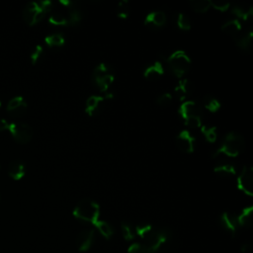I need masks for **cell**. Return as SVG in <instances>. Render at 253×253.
Returning <instances> with one entry per match:
<instances>
[{"instance_id": "6da1fadb", "label": "cell", "mask_w": 253, "mask_h": 253, "mask_svg": "<svg viewBox=\"0 0 253 253\" xmlns=\"http://www.w3.org/2000/svg\"><path fill=\"white\" fill-rule=\"evenodd\" d=\"M245 148V140L242 134L236 131L228 132L223 138L222 144L212 154L213 157L218 155H226L229 157H236L243 152Z\"/></svg>"}, {"instance_id": "7a4b0ae2", "label": "cell", "mask_w": 253, "mask_h": 253, "mask_svg": "<svg viewBox=\"0 0 253 253\" xmlns=\"http://www.w3.org/2000/svg\"><path fill=\"white\" fill-rule=\"evenodd\" d=\"M73 215L78 220L95 224L99 219L100 207L95 201L89 198H83L75 206Z\"/></svg>"}, {"instance_id": "3957f363", "label": "cell", "mask_w": 253, "mask_h": 253, "mask_svg": "<svg viewBox=\"0 0 253 253\" xmlns=\"http://www.w3.org/2000/svg\"><path fill=\"white\" fill-rule=\"evenodd\" d=\"M52 2L49 0L40 2H29L23 10V18L29 26H34L41 22L44 16L51 11Z\"/></svg>"}, {"instance_id": "277c9868", "label": "cell", "mask_w": 253, "mask_h": 253, "mask_svg": "<svg viewBox=\"0 0 253 253\" xmlns=\"http://www.w3.org/2000/svg\"><path fill=\"white\" fill-rule=\"evenodd\" d=\"M115 76L111 70V67L107 63H99L93 70L92 82L100 92H108L110 86L114 82Z\"/></svg>"}, {"instance_id": "5b68a950", "label": "cell", "mask_w": 253, "mask_h": 253, "mask_svg": "<svg viewBox=\"0 0 253 253\" xmlns=\"http://www.w3.org/2000/svg\"><path fill=\"white\" fill-rule=\"evenodd\" d=\"M170 71L178 78L183 77L190 69L191 59L184 50H176L167 58Z\"/></svg>"}, {"instance_id": "8992f818", "label": "cell", "mask_w": 253, "mask_h": 253, "mask_svg": "<svg viewBox=\"0 0 253 253\" xmlns=\"http://www.w3.org/2000/svg\"><path fill=\"white\" fill-rule=\"evenodd\" d=\"M170 233L164 228H155L151 226L148 232L141 238L144 241V245L149 249L151 253H155L162 248L169 240Z\"/></svg>"}, {"instance_id": "52a82bcc", "label": "cell", "mask_w": 253, "mask_h": 253, "mask_svg": "<svg viewBox=\"0 0 253 253\" xmlns=\"http://www.w3.org/2000/svg\"><path fill=\"white\" fill-rule=\"evenodd\" d=\"M8 129L10 130L14 139L19 143H27L33 136V130L31 126L23 122H15L9 124Z\"/></svg>"}, {"instance_id": "ba28073f", "label": "cell", "mask_w": 253, "mask_h": 253, "mask_svg": "<svg viewBox=\"0 0 253 253\" xmlns=\"http://www.w3.org/2000/svg\"><path fill=\"white\" fill-rule=\"evenodd\" d=\"M237 188L245 195H253V169L251 166H244L237 178Z\"/></svg>"}, {"instance_id": "9c48e42d", "label": "cell", "mask_w": 253, "mask_h": 253, "mask_svg": "<svg viewBox=\"0 0 253 253\" xmlns=\"http://www.w3.org/2000/svg\"><path fill=\"white\" fill-rule=\"evenodd\" d=\"M196 138L187 129L181 130L175 137V143L179 150L185 153H192L195 149Z\"/></svg>"}, {"instance_id": "30bf717a", "label": "cell", "mask_w": 253, "mask_h": 253, "mask_svg": "<svg viewBox=\"0 0 253 253\" xmlns=\"http://www.w3.org/2000/svg\"><path fill=\"white\" fill-rule=\"evenodd\" d=\"M202 108L201 106L196 103L195 101H186L183 102L179 109H178V113L181 116V118L188 119L191 117H201L202 118Z\"/></svg>"}, {"instance_id": "8fae6325", "label": "cell", "mask_w": 253, "mask_h": 253, "mask_svg": "<svg viewBox=\"0 0 253 253\" xmlns=\"http://www.w3.org/2000/svg\"><path fill=\"white\" fill-rule=\"evenodd\" d=\"M219 219L222 227L232 236H235L240 227L237 221V215L230 211H223Z\"/></svg>"}, {"instance_id": "7c38bea8", "label": "cell", "mask_w": 253, "mask_h": 253, "mask_svg": "<svg viewBox=\"0 0 253 253\" xmlns=\"http://www.w3.org/2000/svg\"><path fill=\"white\" fill-rule=\"evenodd\" d=\"M95 239V231L93 229L82 230L76 238V246L79 251H87L93 245Z\"/></svg>"}, {"instance_id": "4fadbf2b", "label": "cell", "mask_w": 253, "mask_h": 253, "mask_svg": "<svg viewBox=\"0 0 253 253\" xmlns=\"http://www.w3.org/2000/svg\"><path fill=\"white\" fill-rule=\"evenodd\" d=\"M8 113L13 117H21L26 113L27 103L21 96H16L12 98L6 107Z\"/></svg>"}, {"instance_id": "5bb4252c", "label": "cell", "mask_w": 253, "mask_h": 253, "mask_svg": "<svg viewBox=\"0 0 253 253\" xmlns=\"http://www.w3.org/2000/svg\"><path fill=\"white\" fill-rule=\"evenodd\" d=\"M104 97L103 96H98V95H91L87 100H86V107H85V112L90 116L93 117L97 115L101 109L102 105L104 102Z\"/></svg>"}, {"instance_id": "9a60e30c", "label": "cell", "mask_w": 253, "mask_h": 253, "mask_svg": "<svg viewBox=\"0 0 253 253\" xmlns=\"http://www.w3.org/2000/svg\"><path fill=\"white\" fill-rule=\"evenodd\" d=\"M166 20H167L166 14L163 11L157 10V11H152L146 15L144 19V24L151 27L160 28L165 25Z\"/></svg>"}, {"instance_id": "2e32d148", "label": "cell", "mask_w": 253, "mask_h": 253, "mask_svg": "<svg viewBox=\"0 0 253 253\" xmlns=\"http://www.w3.org/2000/svg\"><path fill=\"white\" fill-rule=\"evenodd\" d=\"M8 174L14 180H20L25 175V165L20 160H13L8 166Z\"/></svg>"}, {"instance_id": "e0dca14e", "label": "cell", "mask_w": 253, "mask_h": 253, "mask_svg": "<svg viewBox=\"0 0 253 253\" xmlns=\"http://www.w3.org/2000/svg\"><path fill=\"white\" fill-rule=\"evenodd\" d=\"M252 37H253V32L252 30H248L243 34H239L235 39H236V44L238 47L244 51H248L251 48L252 45Z\"/></svg>"}, {"instance_id": "ac0fdd59", "label": "cell", "mask_w": 253, "mask_h": 253, "mask_svg": "<svg viewBox=\"0 0 253 253\" xmlns=\"http://www.w3.org/2000/svg\"><path fill=\"white\" fill-rule=\"evenodd\" d=\"M164 73V67L161 62L156 61L149 65L143 72V76L149 80H155Z\"/></svg>"}, {"instance_id": "d6986e66", "label": "cell", "mask_w": 253, "mask_h": 253, "mask_svg": "<svg viewBox=\"0 0 253 253\" xmlns=\"http://www.w3.org/2000/svg\"><path fill=\"white\" fill-rule=\"evenodd\" d=\"M191 91V82L184 78V79H181L178 83V85L175 87L174 89V93H175V96L178 98V100L180 101H184L185 98L188 96V94L190 93Z\"/></svg>"}, {"instance_id": "ffe728a7", "label": "cell", "mask_w": 253, "mask_h": 253, "mask_svg": "<svg viewBox=\"0 0 253 253\" xmlns=\"http://www.w3.org/2000/svg\"><path fill=\"white\" fill-rule=\"evenodd\" d=\"M241 24L239 22V20L237 19H232V20H229L227 22H225L222 26H221V30L231 36H233L234 38H236L240 32H241Z\"/></svg>"}, {"instance_id": "44dd1931", "label": "cell", "mask_w": 253, "mask_h": 253, "mask_svg": "<svg viewBox=\"0 0 253 253\" xmlns=\"http://www.w3.org/2000/svg\"><path fill=\"white\" fill-rule=\"evenodd\" d=\"M232 13L237 16V18L242 19L243 21H248L253 16V8L252 6H244V5H235L231 9Z\"/></svg>"}, {"instance_id": "7402d4cb", "label": "cell", "mask_w": 253, "mask_h": 253, "mask_svg": "<svg viewBox=\"0 0 253 253\" xmlns=\"http://www.w3.org/2000/svg\"><path fill=\"white\" fill-rule=\"evenodd\" d=\"M252 213H253V207L248 206L244 208L241 212L237 215V221L239 226H251L252 224Z\"/></svg>"}, {"instance_id": "603a6c76", "label": "cell", "mask_w": 253, "mask_h": 253, "mask_svg": "<svg viewBox=\"0 0 253 253\" xmlns=\"http://www.w3.org/2000/svg\"><path fill=\"white\" fill-rule=\"evenodd\" d=\"M202 105L204 106L205 109H207L211 113L217 112L221 107V103L219 102V100L211 95L204 96L202 100Z\"/></svg>"}, {"instance_id": "cb8c5ba5", "label": "cell", "mask_w": 253, "mask_h": 253, "mask_svg": "<svg viewBox=\"0 0 253 253\" xmlns=\"http://www.w3.org/2000/svg\"><path fill=\"white\" fill-rule=\"evenodd\" d=\"M44 42L49 47H61L65 42V38L61 33H54L46 36Z\"/></svg>"}, {"instance_id": "d4e9b609", "label": "cell", "mask_w": 253, "mask_h": 253, "mask_svg": "<svg viewBox=\"0 0 253 253\" xmlns=\"http://www.w3.org/2000/svg\"><path fill=\"white\" fill-rule=\"evenodd\" d=\"M94 225L97 228V230L100 232V234L103 237H105L106 239H109L113 236L114 229H113V227L111 226V224L109 222H107L105 220L98 219Z\"/></svg>"}, {"instance_id": "484cf974", "label": "cell", "mask_w": 253, "mask_h": 253, "mask_svg": "<svg viewBox=\"0 0 253 253\" xmlns=\"http://www.w3.org/2000/svg\"><path fill=\"white\" fill-rule=\"evenodd\" d=\"M213 171L221 176H233L236 174L235 166L230 163L219 164L213 168Z\"/></svg>"}, {"instance_id": "4316f807", "label": "cell", "mask_w": 253, "mask_h": 253, "mask_svg": "<svg viewBox=\"0 0 253 253\" xmlns=\"http://www.w3.org/2000/svg\"><path fill=\"white\" fill-rule=\"evenodd\" d=\"M201 131L204 134L205 138L210 142L212 143L216 140L217 138V128L214 126H206L202 125L201 126Z\"/></svg>"}, {"instance_id": "83f0119b", "label": "cell", "mask_w": 253, "mask_h": 253, "mask_svg": "<svg viewBox=\"0 0 253 253\" xmlns=\"http://www.w3.org/2000/svg\"><path fill=\"white\" fill-rule=\"evenodd\" d=\"M192 9L198 13H205L211 8V0H191Z\"/></svg>"}, {"instance_id": "f1b7e54d", "label": "cell", "mask_w": 253, "mask_h": 253, "mask_svg": "<svg viewBox=\"0 0 253 253\" xmlns=\"http://www.w3.org/2000/svg\"><path fill=\"white\" fill-rule=\"evenodd\" d=\"M68 23L69 25H72V26H75L77 24H79L82 20V12L81 10L76 6L68 9Z\"/></svg>"}, {"instance_id": "f546056e", "label": "cell", "mask_w": 253, "mask_h": 253, "mask_svg": "<svg viewBox=\"0 0 253 253\" xmlns=\"http://www.w3.org/2000/svg\"><path fill=\"white\" fill-rule=\"evenodd\" d=\"M48 22H49V24L54 25V26H67V25H69L67 18L64 17L62 14L57 13V12L53 13L49 16Z\"/></svg>"}, {"instance_id": "4dcf8cb0", "label": "cell", "mask_w": 253, "mask_h": 253, "mask_svg": "<svg viewBox=\"0 0 253 253\" xmlns=\"http://www.w3.org/2000/svg\"><path fill=\"white\" fill-rule=\"evenodd\" d=\"M121 230L123 237L126 240H132L135 237V231L132 228V226L127 222H122L121 224Z\"/></svg>"}, {"instance_id": "1f68e13d", "label": "cell", "mask_w": 253, "mask_h": 253, "mask_svg": "<svg viewBox=\"0 0 253 253\" xmlns=\"http://www.w3.org/2000/svg\"><path fill=\"white\" fill-rule=\"evenodd\" d=\"M129 7H128V1L127 0H122L118 4V12L117 15L121 19H126L128 16Z\"/></svg>"}, {"instance_id": "d6a6232c", "label": "cell", "mask_w": 253, "mask_h": 253, "mask_svg": "<svg viewBox=\"0 0 253 253\" xmlns=\"http://www.w3.org/2000/svg\"><path fill=\"white\" fill-rule=\"evenodd\" d=\"M177 25L181 30H184V31H188L191 29V21L188 18V16L183 13L178 14Z\"/></svg>"}, {"instance_id": "836d02e7", "label": "cell", "mask_w": 253, "mask_h": 253, "mask_svg": "<svg viewBox=\"0 0 253 253\" xmlns=\"http://www.w3.org/2000/svg\"><path fill=\"white\" fill-rule=\"evenodd\" d=\"M127 253H151V252L143 243L134 242L129 245L127 249Z\"/></svg>"}, {"instance_id": "e575fe53", "label": "cell", "mask_w": 253, "mask_h": 253, "mask_svg": "<svg viewBox=\"0 0 253 253\" xmlns=\"http://www.w3.org/2000/svg\"><path fill=\"white\" fill-rule=\"evenodd\" d=\"M43 54V48L42 45L38 44L35 46V48L33 49L32 53H31V60H32V63L33 64H36L40 59L41 57L42 56Z\"/></svg>"}, {"instance_id": "d590c367", "label": "cell", "mask_w": 253, "mask_h": 253, "mask_svg": "<svg viewBox=\"0 0 253 253\" xmlns=\"http://www.w3.org/2000/svg\"><path fill=\"white\" fill-rule=\"evenodd\" d=\"M211 7H213L215 10L224 12L229 9L230 4H229V2H226V1L214 0V1H211Z\"/></svg>"}, {"instance_id": "8d00e7d4", "label": "cell", "mask_w": 253, "mask_h": 253, "mask_svg": "<svg viewBox=\"0 0 253 253\" xmlns=\"http://www.w3.org/2000/svg\"><path fill=\"white\" fill-rule=\"evenodd\" d=\"M184 122H185L186 126H190V127H193V128L201 127L202 126V119H201V117H191V118L185 119Z\"/></svg>"}, {"instance_id": "74e56055", "label": "cell", "mask_w": 253, "mask_h": 253, "mask_svg": "<svg viewBox=\"0 0 253 253\" xmlns=\"http://www.w3.org/2000/svg\"><path fill=\"white\" fill-rule=\"evenodd\" d=\"M172 101V95L170 93H163L161 94L157 99H156V103L160 106H165L168 105L170 102Z\"/></svg>"}, {"instance_id": "f35d334b", "label": "cell", "mask_w": 253, "mask_h": 253, "mask_svg": "<svg viewBox=\"0 0 253 253\" xmlns=\"http://www.w3.org/2000/svg\"><path fill=\"white\" fill-rule=\"evenodd\" d=\"M59 3L62 4L63 6H65L67 9H70V8H72V7L77 5V2L72 1V0H60Z\"/></svg>"}, {"instance_id": "ab89813d", "label": "cell", "mask_w": 253, "mask_h": 253, "mask_svg": "<svg viewBox=\"0 0 253 253\" xmlns=\"http://www.w3.org/2000/svg\"><path fill=\"white\" fill-rule=\"evenodd\" d=\"M8 127H9V124H8V122H7L6 120H4V119L0 118V131L6 130V129H8Z\"/></svg>"}, {"instance_id": "60d3db41", "label": "cell", "mask_w": 253, "mask_h": 253, "mask_svg": "<svg viewBox=\"0 0 253 253\" xmlns=\"http://www.w3.org/2000/svg\"><path fill=\"white\" fill-rule=\"evenodd\" d=\"M249 249H250V246H249L248 244H243L242 247H241V250H242L243 252H247Z\"/></svg>"}, {"instance_id": "b9f144b4", "label": "cell", "mask_w": 253, "mask_h": 253, "mask_svg": "<svg viewBox=\"0 0 253 253\" xmlns=\"http://www.w3.org/2000/svg\"><path fill=\"white\" fill-rule=\"evenodd\" d=\"M0 107H1V102H0Z\"/></svg>"}]
</instances>
